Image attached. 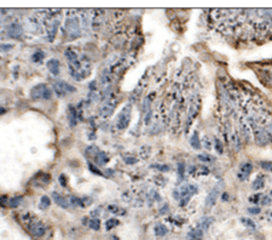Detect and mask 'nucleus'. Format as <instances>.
Returning <instances> with one entry per match:
<instances>
[{
    "label": "nucleus",
    "mask_w": 272,
    "mask_h": 240,
    "mask_svg": "<svg viewBox=\"0 0 272 240\" xmlns=\"http://www.w3.org/2000/svg\"><path fill=\"white\" fill-rule=\"evenodd\" d=\"M30 97L33 100H51L52 98V89L49 87L46 84H39L32 89Z\"/></svg>",
    "instance_id": "1"
},
{
    "label": "nucleus",
    "mask_w": 272,
    "mask_h": 240,
    "mask_svg": "<svg viewBox=\"0 0 272 240\" xmlns=\"http://www.w3.org/2000/svg\"><path fill=\"white\" fill-rule=\"evenodd\" d=\"M67 32L72 39H76L80 35V20L79 17H69L65 22Z\"/></svg>",
    "instance_id": "2"
},
{
    "label": "nucleus",
    "mask_w": 272,
    "mask_h": 240,
    "mask_svg": "<svg viewBox=\"0 0 272 240\" xmlns=\"http://www.w3.org/2000/svg\"><path fill=\"white\" fill-rule=\"evenodd\" d=\"M116 103H117V100L114 96L109 97L108 101L99 108V112H98L99 115H100L102 118H108V117H110V115L114 113V110H115Z\"/></svg>",
    "instance_id": "3"
},
{
    "label": "nucleus",
    "mask_w": 272,
    "mask_h": 240,
    "mask_svg": "<svg viewBox=\"0 0 272 240\" xmlns=\"http://www.w3.org/2000/svg\"><path fill=\"white\" fill-rule=\"evenodd\" d=\"M130 119H131V106H126L119 114L117 117V121H116V126L120 129V130H123L128 126V122H130Z\"/></svg>",
    "instance_id": "4"
},
{
    "label": "nucleus",
    "mask_w": 272,
    "mask_h": 240,
    "mask_svg": "<svg viewBox=\"0 0 272 240\" xmlns=\"http://www.w3.org/2000/svg\"><path fill=\"white\" fill-rule=\"evenodd\" d=\"M53 90L58 96H65L67 94H74L76 91V87L65 81H57L53 84Z\"/></svg>",
    "instance_id": "5"
},
{
    "label": "nucleus",
    "mask_w": 272,
    "mask_h": 240,
    "mask_svg": "<svg viewBox=\"0 0 272 240\" xmlns=\"http://www.w3.org/2000/svg\"><path fill=\"white\" fill-rule=\"evenodd\" d=\"M29 230L35 237H42L46 233V227L44 223H41L39 221H32L29 223Z\"/></svg>",
    "instance_id": "6"
},
{
    "label": "nucleus",
    "mask_w": 272,
    "mask_h": 240,
    "mask_svg": "<svg viewBox=\"0 0 272 240\" xmlns=\"http://www.w3.org/2000/svg\"><path fill=\"white\" fill-rule=\"evenodd\" d=\"M220 190H221V186L218 184V186H215L213 189L209 192V194H208L207 198H206V206H207V207H212L214 204L216 202V199H218V197H219V194H220Z\"/></svg>",
    "instance_id": "7"
},
{
    "label": "nucleus",
    "mask_w": 272,
    "mask_h": 240,
    "mask_svg": "<svg viewBox=\"0 0 272 240\" xmlns=\"http://www.w3.org/2000/svg\"><path fill=\"white\" fill-rule=\"evenodd\" d=\"M7 34L12 39H20L23 34V29L20 23H11L7 28Z\"/></svg>",
    "instance_id": "8"
},
{
    "label": "nucleus",
    "mask_w": 272,
    "mask_h": 240,
    "mask_svg": "<svg viewBox=\"0 0 272 240\" xmlns=\"http://www.w3.org/2000/svg\"><path fill=\"white\" fill-rule=\"evenodd\" d=\"M252 171H253V165L251 162H244V164H242L241 171H239V174H238V178L241 181L247 180L248 175H251Z\"/></svg>",
    "instance_id": "9"
},
{
    "label": "nucleus",
    "mask_w": 272,
    "mask_h": 240,
    "mask_svg": "<svg viewBox=\"0 0 272 240\" xmlns=\"http://www.w3.org/2000/svg\"><path fill=\"white\" fill-rule=\"evenodd\" d=\"M203 230L200 229V228H195V229H191L188 235H186V239L188 240H203Z\"/></svg>",
    "instance_id": "10"
},
{
    "label": "nucleus",
    "mask_w": 272,
    "mask_h": 240,
    "mask_svg": "<svg viewBox=\"0 0 272 240\" xmlns=\"http://www.w3.org/2000/svg\"><path fill=\"white\" fill-rule=\"evenodd\" d=\"M47 68L51 72V74L53 75H58L59 74V68H60V63L58 60H50L47 62Z\"/></svg>",
    "instance_id": "11"
},
{
    "label": "nucleus",
    "mask_w": 272,
    "mask_h": 240,
    "mask_svg": "<svg viewBox=\"0 0 272 240\" xmlns=\"http://www.w3.org/2000/svg\"><path fill=\"white\" fill-rule=\"evenodd\" d=\"M53 195V199H55V201H56V204L58 205V206H60V207H63V209H67V207H69V201L65 199L64 197H62L60 194H58V193H53L52 194Z\"/></svg>",
    "instance_id": "12"
},
{
    "label": "nucleus",
    "mask_w": 272,
    "mask_h": 240,
    "mask_svg": "<svg viewBox=\"0 0 272 240\" xmlns=\"http://www.w3.org/2000/svg\"><path fill=\"white\" fill-rule=\"evenodd\" d=\"M213 218L212 217H203L202 220L198 222V224H197V228H200V229H202L203 232L204 230H207L209 227H211V224L213 223Z\"/></svg>",
    "instance_id": "13"
},
{
    "label": "nucleus",
    "mask_w": 272,
    "mask_h": 240,
    "mask_svg": "<svg viewBox=\"0 0 272 240\" xmlns=\"http://www.w3.org/2000/svg\"><path fill=\"white\" fill-rule=\"evenodd\" d=\"M78 113H76V110H75V108L74 107H69V124H70V126L72 127H75L76 126V124H78Z\"/></svg>",
    "instance_id": "14"
},
{
    "label": "nucleus",
    "mask_w": 272,
    "mask_h": 240,
    "mask_svg": "<svg viewBox=\"0 0 272 240\" xmlns=\"http://www.w3.org/2000/svg\"><path fill=\"white\" fill-rule=\"evenodd\" d=\"M95 160H96V162H97L98 165H104V164H107V162L109 161V157H108L104 152L98 150L97 153L95 154Z\"/></svg>",
    "instance_id": "15"
},
{
    "label": "nucleus",
    "mask_w": 272,
    "mask_h": 240,
    "mask_svg": "<svg viewBox=\"0 0 272 240\" xmlns=\"http://www.w3.org/2000/svg\"><path fill=\"white\" fill-rule=\"evenodd\" d=\"M154 232H155V235L156 237H163V235H166L167 233H168V229H167V227L165 226V224H156L155 228H154Z\"/></svg>",
    "instance_id": "16"
},
{
    "label": "nucleus",
    "mask_w": 272,
    "mask_h": 240,
    "mask_svg": "<svg viewBox=\"0 0 272 240\" xmlns=\"http://www.w3.org/2000/svg\"><path fill=\"white\" fill-rule=\"evenodd\" d=\"M264 182H265V178H264V176L262 175H259L254 182H253L252 184V188L254 190H259V189H261L262 187H264Z\"/></svg>",
    "instance_id": "17"
},
{
    "label": "nucleus",
    "mask_w": 272,
    "mask_h": 240,
    "mask_svg": "<svg viewBox=\"0 0 272 240\" xmlns=\"http://www.w3.org/2000/svg\"><path fill=\"white\" fill-rule=\"evenodd\" d=\"M69 202H70V205H73V206L85 207V202L82 201V199H80V198L75 197V195H72V197L69 198Z\"/></svg>",
    "instance_id": "18"
},
{
    "label": "nucleus",
    "mask_w": 272,
    "mask_h": 240,
    "mask_svg": "<svg viewBox=\"0 0 272 240\" xmlns=\"http://www.w3.org/2000/svg\"><path fill=\"white\" fill-rule=\"evenodd\" d=\"M190 143H191L192 148H195V149H200L201 148V142H200V138H198V134L196 131L194 132V135H192V137L190 140Z\"/></svg>",
    "instance_id": "19"
},
{
    "label": "nucleus",
    "mask_w": 272,
    "mask_h": 240,
    "mask_svg": "<svg viewBox=\"0 0 272 240\" xmlns=\"http://www.w3.org/2000/svg\"><path fill=\"white\" fill-rule=\"evenodd\" d=\"M22 197L21 195H17V197H14V198H11V199L9 200V202H7V205L10 206V207H12V209H15V207H17L18 205L21 204V201H22Z\"/></svg>",
    "instance_id": "20"
},
{
    "label": "nucleus",
    "mask_w": 272,
    "mask_h": 240,
    "mask_svg": "<svg viewBox=\"0 0 272 240\" xmlns=\"http://www.w3.org/2000/svg\"><path fill=\"white\" fill-rule=\"evenodd\" d=\"M50 205H51V200H50V198H49L47 195H42L41 199H40V205H39L40 207L45 210V209H47Z\"/></svg>",
    "instance_id": "21"
},
{
    "label": "nucleus",
    "mask_w": 272,
    "mask_h": 240,
    "mask_svg": "<svg viewBox=\"0 0 272 240\" xmlns=\"http://www.w3.org/2000/svg\"><path fill=\"white\" fill-rule=\"evenodd\" d=\"M44 57H45V54L42 52V51H37V52H34L33 54V56H32V61L33 62H35V63H39L41 61L44 60Z\"/></svg>",
    "instance_id": "22"
},
{
    "label": "nucleus",
    "mask_w": 272,
    "mask_h": 240,
    "mask_svg": "<svg viewBox=\"0 0 272 240\" xmlns=\"http://www.w3.org/2000/svg\"><path fill=\"white\" fill-rule=\"evenodd\" d=\"M119 226V221L116 218H110V220L107 221V223H105V228H107V230H111L113 228H115Z\"/></svg>",
    "instance_id": "23"
},
{
    "label": "nucleus",
    "mask_w": 272,
    "mask_h": 240,
    "mask_svg": "<svg viewBox=\"0 0 272 240\" xmlns=\"http://www.w3.org/2000/svg\"><path fill=\"white\" fill-rule=\"evenodd\" d=\"M88 227L93 230H98L100 228V221L98 218H92V220L88 222Z\"/></svg>",
    "instance_id": "24"
},
{
    "label": "nucleus",
    "mask_w": 272,
    "mask_h": 240,
    "mask_svg": "<svg viewBox=\"0 0 272 240\" xmlns=\"http://www.w3.org/2000/svg\"><path fill=\"white\" fill-rule=\"evenodd\" d=\"M241 222L246 226V227H249V228H255L256 226H255V222L251 218H248V217H242L241 218Z\"/></svg>",
    "instance_id": "25"
},
{
    "label": "nucleus",
    "mask_w": 272,
    "mask_h": 240,
    "mask_svg": "<svg viewBox=\"0 0 272 240\" xmlns=\"http://www.w3.org/2000/svg\"><path fill=\"white\" fill-rule=\"evenodd\" d=\"M184 170H185L184 162H179V164H178V175H179V178H180V180L184 177Z\"/></svg>",
    "instance_id": "26"
},
{
    "label": "nucleus",
    "mask_w": 272,
    "mask_h": 240,
    "mask_svg": "<svg viewBox=\"0 0 272 240\" xmlns=\"http://www.w3.org/2000/svg\"><path fill=\"white\" fill-rule=\"evenodd\" d=\"M260 165L262 169H265L267 171H272V161H261Z\"/></svg>",
    "instance_id": "27"
},
{
    "label": "nucleus",
    "mask_w": 272,
    "mask_h": 240,
    "mask_svg": "<svg viewBox=\"0 0 272 240\" xmlns=\"http://www.w3.org/2000/svg\"><path fill=\"white\" fill-rule=\"evenodd\" d=\"M88 167H90V170H91L92 172L97 174V175H99V176H104V174H103V172H102L100 170L96 169V167H95V165H92V164H88Z\"/></svg>",
    "instance_id": "28"
},
{
    "label": "nucleus",
    "mask_w": 272,
    "mask_h": 240,
    "mask_svg": "<svg viewBox=\"0 0 272 240\" xmlns=\"http://www.w3.org/2000/svg\"><path fill=\"white\" fill-rule=\"evenodd\" d=\"M125 162L128 164V165H133V164L137 162V158H134V157H126L125 158Z\"/></svg>",
    "instance_id": "29"
},
{
    "label": "nucleus",
    "mask_w": 272,
    "mask_h": 240,
    "mask_svg": "<svg viewBox=\"0 0 272 240\" xmlns=\"http://www.w3.org/2000/svg\"><path fill=\"white\" fill-rule=\"evenodd\" d=\"M154 167H156L157 170H160V171H162V172H166V171L169 170V166H168V165H154Z\"/></svg>",
    "instance_id": "30"
},
{
    "label": "nucleus",
    "mask_w": 272,
    "mask_h": 240,
    "mask_svg": "<svg viewBox=\"0 0 272 240\" xmlns=\"http://www.w3.org/2000/svg\"><path fill=\"white\" fill-rule=\"evenodd\" d=\"M198 159L201 161H213V158L211 155H204V154H200L198 155Z\"/></svg>",
    "instance_id": "31"
},
{
    "label": "nucleus",
    "mask_w": 272,
    "mask_h": 240,
    "mask_svg": "<svg viewBox=\"0 0 272 240\" xmlns=\"http://www.w3.org/2000/svg\"><path fill=\"white\" fill-rule=\"evenodd\" d=\"M248 212L251 214V215H259L260 214V207H249L248 209Z\"/></svg>",
    "instance_id": "32"
},
{
    "label": "nucleus",
    "mask_w": 272,
    "mask_h": 240,
    "mask_svg": "<svg viewBox=\"0 0 272 240\" xmlns=\"http://www.w3.org/2000/svg\"><path fill=\"white\" fill-rule=\"evenodd\" d=\"M215 149H216V152H218L219 154L223 153V147H221V143H220L219 140H215Z\"/></svg>",
    "instance_id": "33"
},
{
    "label": "nucleus",
    "mask_w": 272,
    "mask_h": 240,
    "mask_svg": "<svg viewBox=\"0 0 272 240\" xmlns=\"http://www.w3.org/2000/svg\"><path fill=\"white\" fill-rule=\"evenodd\" d=\"M189 189H190L191 195H192V194H196V193L198 192V188H197V186H195V184H189Z\"/></svg>",
    "instance_id": "34"
},
{
    "label": "nucleus",
    "mask_w": 272,
    "mask_h": 240,
    "mask_svg": "<svg viewBox=\"0 0 272 240\" xmlns=\"http://www.w3.org/2000/svg\"><path fill=\"white\" fill-rule=\"evenodd\" d=\"M59 182H60V184L63 186V187H67V180H65V176L64 175H60L59 176Z\"/></svg>",
    "instance_id": "35"
},
{
    "label": "nucleus",
    "mask_w": 272,
    "mask_h": 240,
    "mask_svg": "<svg viewBox=\"0 0 272 240\" xmlns=\"http://www.w3.org/2000/svg\"><path fill=\"white\" fill-rule=\"evenodd\" d=\"M270 201H271V199H270L269 197H262V198H261V201H260V202H261L262 205H267V204H269Z\"/></svg>",
    "instance_id": "36"
},
{
    "label": "nucleus",
    "mask_w": 272,
    "mask_h": 240,
    "mask_svg": "<svg viewBox=\"0 0 272 240\" xmlns=\"http://www.w3.org/2000/svg\"><path fill=\"white\" fill-rule=\"evenodd\" d=\"M6 202H7V198L4 195L2 198H0V206H4V205H6Z\"/></svg>",
    "instance_id": "37"
},
{
    "label": "nucleus",
    "mask_w": 272,
    "mask_h": 240,
    "mask_svg": "<svg viewBox=\"0 0 272 240\" xmlns=\"http://www.w3.org/2000/svg\"><path fill=\"white\" fill-rule=\"evenodd\" d=\"M0 49H4L5 51H7V50L12 49V45H1V46H0Z\"/></svg>",
    "instance_id": "38"
},
{
    "label": "nucleus",
    "mask_w": 272,
    "mask_h": 240,
    "mask_svg": "<svg viewBox=\"0 0 272 240\" xmlns=\"http://www.w3.org/2000/svg\"><path fill=\"white\" fill-rule=\"evenodd\" d=\"M165 212H168V206H167V205H166V206H163V207L160 210V214H161V215H163Z\"/></svg>",
    "instance_id": "39"
},
{
    "label": "nucleus",
    "mask_w": 272,
    "mask_h": 240,
    "mask_svg": "<svg viewBox=\"0 0 272 240\" xmlns=\"http://www.w3.org/2000/svg\"><path fill=\"white\" fill-rule=\"evenodd\" d=\"M260 197H261L260 194H256L254 198H251V201H253V202H258V200L260 199Z\"/></svg>",
    "instance_id": "40"
},
{
    "label": "nucleus",
    "mask_w": 272,
    "mask_h": 240,
    "mask_svg": "<svg viewBox=\"0 0 272 240\" xmlns=\"http://www.w3.org/2000/svg\"><path fill=\"white\" fill-rule=\"evenodd\" d=\"M221 199L227 201V200H229V194H227V193H223V194H221Z\"/></svg>",
    "instance_id": "41"
},
{
    "label": "nucleus",
    "mask_w": 272,
    "mask_h": 240,
    "mask_svg": "<svg viewBox=\"0 0 272 240\" xmlns=\"http://www.w3.org/2000/svg\"><path fill=\"white\" fill-rule=\"evenodd\" d=\"M4 113H6V109H5V108H2V107H0V115H1V114H4Z\"/></svg>",
    "instance_id": "42"
},
{
    "label": "nucleus",
    "mask_w": 272,
    "mask_h": 240,
    "mask_svg": "<svg viewBox=\"0 0 272 240\" xmlns=\"http://www.w3.org/2000/svg\"><path fill=\"white\" fill-rule=\"evenodd\" d=\"M111 240H120V239H119V238H117L116 235H114V237H113V238H111Z\"/></svg>",
    "instance_id": "43"
},
{
    "label": "nucleus",
    "mask_w": 272,
    "mask_h": 240,
    "mask_svg": "<svg viewBox=\"0 0 272 240\" xmlns=\"http://www.w3.org/2000/svg\"><path fill=\"white\" fill-rule=\"evenodd\" d=\"M271 194H272V192H271Z\"/></svg>",
    "instance_id": "44"
}]
</instances>
